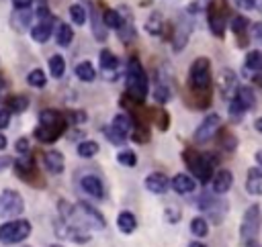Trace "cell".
Masks as SVG:
<instances>
[{
    "mask_svg": "<svg viewBox=\"0 0 262 247\" xmlns=\"http://www.w3.org/2000/svg\"><path fill=\"white\" fill-rule=\"evenodd\" d=\"M256 163L262 167V149H260V151H256Z\"/></svg>",
    "mask_w": 262,
    "mask_h": 247,
    "instance_id": "cell-58",
    "label": "cell"
},
{
    "mask_svg": "<svg viewBox=\"0 0 262 247\" xmlns=\"http://www.w3.org/2000/svg\"><path fill=\"white\" fill-rule=\"evenodd\" d=\"M188 88L194 98H201V106L209 104L211 96V61L207 57H196L188 71Z\"/></svg>",
    "mask_w": 262,
    "mask_h": 247,
    "instance_id": "cell-1",
    "label": "cell"
},
{
    "mask_svg": "<svg viewBox=\"0 0 262 247\" xmlns=\"http://www.w3.org/2000/svg\"><path fill=\"white\" fill-rule=\"evenodd\" d=\"M223 8H221V4H217V2H209V6H207V20H209V29H211V33L215 35V37H223V33H225V18H223Z\"/></svg>",
    "mask_w": 262,
    "mask_h": 247,
    "instance_id": "cell-12",
    "label": "cell"
},
{
    "mask_svg": "<svg viewBox=\"0 0 262 247\" xmlns=\"http://www.w3.org/2000/svg\"><path fill=\"white\" fill-rule=\"evenodd\" d=\"M246 190L252 196H262V167H250L248 169Z\"/></svg>",
    "mask_w": 262,
    "mask_h": 247,
    "instance_id": "cell-22",
    "label": "cell"
},
{
    "mask_svg": "<svg viewBox=\"0 0 262 247\" xmlns=\"http://www.w3.org/2000/svg\"><path fill=\"white\" fill-rule=\"evenodd\" d=\"M131 139H133L135 143H147V141H149V131H147V127H145V125H141V127H135V125H133Z\"/></svg>",
    "mask_w": 262,
    "mask_h": 247,
    "instance_id": "cell-44",
    "label": "cell"
},
{
    "mask_svg": "<svg viewBox=\"0 0 262 247\" xmlns=\"http://www.w3.org/2000/svg\"><path fill=\"white\" fill-rule=\"evenodd\" d=\"M117 159H119V163L125 165V167H135V163H137V155H135L131 149H121L119 155H117Z\"/></svg>",
    "mask_w": 262,
    "mask_h": 247,
    "instance_id": "cell-41",
    "label": "cell"
},
{
    "mask_svg": "<svg viewBox=\"0 0 262 247\" xmlns=\"http://www.w3.org/2000/svg\"><path fill=\"white\" fill-rule=\"evenodd\" d=\"M72 39H74L72 27L66 24V22H59V24L55 27V41H57V45H59V47H68V45L72 43Z\"/></svg>",
    "mask_w": 262,
    "mask_h": 247,
    "instance_id": "cell-27",
    "label": "cell"
},
{
    "mask_svg": "<svg viewBox=\"0 0 262 247\" xmlns=\"http://www.w3.org/2000/svg\"><path fill=\"white\" fill-rule=\"evenodd\" d=\"M172 76L170 71L166 69V65L158 71V80H156V90H154V98L156 102L160 104H166L170 98H172Z\"/></svg>",
    "mask_w": 262,
    "mask_h": 247,
    "instance_id": "cell-11",
    "label": "cell"
},
{
    "mask_svg": "<svg viewBox=\"0 0 262 247\" xmlns=\"http://www.w3.org/2000/svg\"><path fill=\"white\" fill-rule=\"evenodd\" d=\"M25 202L16 190H2L0 192V218H16L23 214Z\"/></svg>",
    "mask_w": 262,
    "mask_h": 247,
    "instance_id": "cell-7",
    "label": "cell"
},
{
    "mask_svg": "<svg viewBox=\"0 0 262 247\" xmlns=\"http://www.w3.org/2000/svg\"><path fill=\"white\" fill-rule=\"evenodd\" d=\"M102 22H104L106 29H119V24H121V14H119V10H113V8L104 10V12H102Z\"/></svg>",
    "mask_w": 262,
    "mask_h": 247,
    "instance_id": "cell-35",
    "label": "cell"
},
{
    "mask_svg": "<svg viewBox=\"0 0 262 247\" xmlns=\"http://www.w3.org/2000/svg\"><path fill=\"white\" fill-rule=\"evenodd\" d=\"M260 84H262V78H260Z\"/></svg>",
    "mask_w": 262,
    "mask_h": 247,
    "instance_id": "cell-61",
    "label": "cell"
},
{
    "mask_svg": "<svg viewBox=\"0 0 262 247\" xmlns=\"http://www.w3.org/2000/svg\"><path fill=\"white\" fill-rule=\"evenodd\" d=\"M166 2H170V4H174V2H178V0H166Z\"/></svg>",
    "mask_w": 262,
    "mask_h": 247,
    "instance_id": "cell-59",
    "label": "cell"
},
{
    "mask_svg": "<svg viewBox=\"0 0 262 247\" xmlns=\"http://www.w3.org/2000/svg\"><path fill=\"white\" fill-rule=\"evenodd\" d=\"M90 29H92V35H94V39L96 41H104L106 39V27H104V22H102V14L98 12V8L96 6H92V18H90Z\"/></svg>",
    "mask_w": 262,
    "mask_h": 247,
    "instance_id": "cell-25",
    "label": "cell"
},
{
    "mask_svg": "<svg viewBox=\"0 0 262 247\" xmlns=\"http://www.w3.org/2000/svg\"><path fill=\"white\" fill-rule=\"evenodd\" d=\"M100 71L106 80H115L117 71H119V59L115 57V53H111L108 49L100 51Z\"/></svg>",
    "mask_w": 262,
    "mask_h": 247,
    "instance_id": "cell-17",
    "label": "cell"
},
{
    "mask_svg": "<svg viewBox=\"0 0 262 247\" xmlns=\"http://www.w3.org/2000/svg\"><path fill=\"white\" fill-rule=\"evenodd\" d=\"M244 65H246L248 71H254V73L260 71L262 69V53L260 51H248Z\"/></svg>",
    "mask_w": 262,
    "mask_h": 247,
    "instance_id": "cell-32",
    "label": "cell"
},
{
    "mask_svg": "<svg viewBox=\"0 0 262 247\" xmlns=\"http://www.w3.org/2000/svg\"><path fill=\"white\" fill-rule=\"evenodd\" d=\"M74 71H76V76H78L82 82H92V80L96 78V71H94V67H92L90 61H80Z\"/></svg>",
    "mask_w": 262,
    "mask_h": 247,
    "instance_id": "cell-30",
    "label": "cell"
},
{
    "mask_svg": "<svg viewBox=\"0 0 262 247\" xmlns=\"http://www.w3.org/2000/svg\"><path fill=\"white\" fill-rule=\"evenodd\" d=\"M182 159H184L186 167L190 169L192 178H196L201 184L211 182V178H213V163H215V161H213L209 155L199 153V151H194V149H184V151H182Z\"/></svg>",
    "mask_w": 262,
    "mask_h": 247,
    "instance_id": "cell-3",
    "label": "cell"
},
{
    "mask_svg": "<svg viewBox=\"0 0 262 247\" xmlns=\"http://www.w3.org/2000/svg\"><path fill=\"white\" fill-rule=\"evenodd\" d=\"M125 86H127V98L141 104L147 96V90H149V82H147V76H145V69L141 65V61L133 55L129 57L127 65H125Z\"/></svg>",
    "mask_w": 262,
    "mask_h": 247,
    "instance_id": "cell-2",
    "label": "cell"
},
{
    "mask_svg": "<svg viewBox=\"0 0 262 247\" xmlns=\"http://www.w3.org/2000/svg\"><path fill=\"white\" fill-rule=\"evenodd\" d=\"M170 186H172V190H174L176 194H190V192H194L196 182H194L190 176H186V174H176V176L172 178Z\"/></svg>",
    "mask_w": 262,
    "mask_h": 247,
    "instance_id": "cell-23",
    "label": "cell"
},
{
    "mask_svg": "<svg viewBox=\"0 0 262 247\" xmlns=\"http://www.w3.org/2000/svg\"><path fill=\"white\" fill-rule=\"evenodd\" d=\"M51 247H61V245H51Z\"/></svg>",
    "mask_w": 262,
    "mask_h": 247,
    "instance_id": "cell-60",
    "label": "cell"
},
{
    "mask_svg": "<svg viewBox=\"0 0 262 247\" xmlns=\"http://www.w3.org/2000/svg\"><path fill=\"white\" fill-rule=\"evenodd\" d=\"M31 223L23 220V218H10L8 223L0 225V243L4 245H12V243H20L31 235Z\"/></svg>",
    "mask_w": 262,
    "mask_h": 247,
    "instance_id": "cell-5",
    "label": "cell"
},
{
    "mask_svg": "<svg viewBox=\"0 0 262 247\" xmlns=\"http://www.w3.org/2000/svg\"><path fill=\"white\" fill-rule=\"evenodd\" d=\"M188 247H207L205 243H201V241H190L188 243Z\"/></svg>",
    "mask_w": 262,
    "mask_h": 247,
    "instance_id": "cell-57",
    "label": "cell"
},
{
    "mask_svg": "<svg viewBox=\"0 0 262 247\" xmlns=\"http://www.w3.org/2000/svg\"><path fill=\"white\" fill-rule=\"evenodd\" d=\"M6 145H8V141H6V137H4L2 133H0V149H4Z\"/></svg>",
    "mask_w": 262,
    "mask_h": 247,
    "instance_id": "cell-56",
    "label": "cell"
},
{
    "mask_svg": "<svg viewBox=\"0 0 262 247\" xmlns=\"http://www.w3.org/2000/svg\"><path fill=\"white\" fill-rule=\"evenodd\" d=\"M119 14H121V24H119V37L123 43H129L135 39V27H133V14L127 6H121L119 8Z\"/></svg>",
    "mask_w": 262,
    "mask_h": 247,
    "instance_id": "cell-13",
    "label": "cell"
},
{
    "mask_svg": "<svg viewBox=\"0 0 262 247\" xmlns=\"http://www.w3.org/2000/svg\"><path fill=\"white\" fill-rule=\"evenodd\" d=\"M260 225H262V210H260V206L258 204L248 206V210L244 212V218H242V227H239L242 241L256 239L258 233H260Z\"/></svg>",
    "mask_w": 262,
    "mask_h": 247,
    "instance_id": "cell-6",
    "label": "cell"
},
{
    "mask_svg": "<svg viewBox=\"0 0 262 247\" xmlns=\"http://www.w3.org/2000/svg\"><path fill=\"white\" fill-rule=\"evenodd\" d=\"M164 216H166V220H168V223H178V220H180V210H178V208L168 206V208L164 210Z\"/></svg>",
    "mask_w": 262,
    "mask_h": 247,
    "instance_id": "cell-48",
    "label": "cell"
},
{
    "mask_svg": "<svg viewBox=\"0 0 262 247\" xmlns=\"http://www.w3.org/2000/svg\"><path fill=\"white\" fill-rule=\"evenodd\" d=\"M219 143H221V147H223L225 151H233V149H235V145H237L235 137H233L231 133H227V131H223V133H221V139H219Z\"/></svg>",
    "mask_w": 262,
    "mask_h": 247,
    "instance_id": "cell-45",
    "label": "cell"
},
{
    "mask_svg": "<svg viewBox=\"0 0 262 247\" xmlns=\"http://www.w3.org/2000/svg\"><path fill=\"white\" fill-rule=\"evenodd\" d=\"M10 122V110L8 108H0V129H6Z\"/></svg>",
    "mask_w": 262,
    "mask_h": 247,
    "instance_id": "cell-49",
    "label": "cell"
},
{
    "mask_svg": "<svg viewBox=\"0 0 262 247\" xmlns=\"http://www.w3.org/2000/svg\"><path fill=\"white\" fill-rule=\"evenodd\" d=\"M113 127L119 129L123 135H129L133 131V116L129 112H121V114H117L113 118Z\"/></svg>",
    "mask_w": 262,
    "mask_h": 247,
    "instance_id": "cell-28",
    "label": "cell"
},
{
    "mask_svg": "<svg viewBox=\"0 0 262 247\" xmlns=\"http://www.w3.org/2000/svg\"><path fill=\"white\" fill-rule=\"evenodd\" d=\"M145 188L151 192V194H164L168 188H170V180L166 174L162 171H151L147 178H145Z\"/></svg>",
    "mask_w": 262,
    "mask_h": 247,
    "instance_id": "cell-19",
    "label": "cell"
},
{
    "mask_svg": "<svg viewBox=\"0 0 262 247\" xmlns=\"http://www.w3.org/2000/svg\"><path fill=\"white\" fill-rule=\"evenodd\" d=\"M248 24H250V20H248L246 16H233V18H231V31H233L237 37H239V35H246Z\"/></svg>",
    "mask_w": 262,
    "mask_h": 247,
    "instance_id": "cell-43",
    "label": "cell"
},
{
    "mask_svg": "<svg viewBox=\"0 0 262 247\" xmlns=\"http://www.w3.org/2000/svg\"><path fill=\"white\" fill-rule=\"evenodd\" d=\"M27 106H29V98H27V96H20V94L10 96V98L6 100V108H8L10 112H23V110H27Z\"/></svg>",
    "mask_w": 262,
    "mask_h": 247,
    "instance_id": "cell-31",
    "label": "cell"
},
{
    "mask_svg": "<svg viewBox=\"0 0 262 247\" xmlns=\"http://www.w3.org/2000/svg\"><path fill=\"white\" fill-rule=\"evenodd\" d=\"M80 186H82V190H84L86 194H90L92 198H96V200L104 198V186H102V180H100L98 176L86 174L84 178H80Z\"/></svg>",
    "mask_w": 262,
    "mask_h": 247,
    "instance_id": "cell-15",
    "label": "cell"
},
{
    "mask_svg": "<svg viewBox=\"0 0 262 247\" xmlns=\"http://www.w3.org/2000/svg\"><path fill=\"white\" fill-rule=\"evenodd\" d=\"M66 131V125H43L39 122V127L35 129V139L41 143H53L57 141Z\"/></svg>",
    "mask_w": 262,
    "mask_h": 247,
    "instance_id": "cell-14",
    "label": "cell"
},
{
    "mask_svg": "<svg viewBox=\"0 0 262 247\" xmlns=\"http://www.w3.org/2000/svg\"><path fill=\"white\" fill-rule=\"evenodd\" d=\"M235 2V6H239L242 10H252V8H256V2L258 0H233Z\"/></svg>",
    "mask_w": 262,
    "mask_h": 247,
    "instance_id": "cell-50",
    "label": "cell"
},
{
    "mask_svg": "<svg viewBox=\"0 0 262 247\" xmlns=\"http://www.w3.org/2000/svg\"><path fill=\"white\" fill-rule=\"evenodd\" d=\"M211 182H213V192L215 194H225L233 184V176H231L229 169H219L217 174H213Z\"/></svg>",
    "mask_w": 262,
    "mask_h": 247,
    "instance_id": "cell-21",
    "label": "cell"
},
{
    "mask_svg": "<svg viewBox=\"0 0 262 247\" xmlns=\"http://www.w3.org/2000/svg\"><path fill=\"white\" fill-rule=\"evenodd\" d=\"M104 137L113 143V145H123L125 143V139H127V135H123L119 129H115L113 125H108V127H104Z\"/></svg>",
    "mask_w": 262,
    "mask_h": 247,
    "instance_id": "cell-38",
    "label": "cell"
},
{
    "mask_svg": "<svg viewBox=\"0 0 262 247\" xmlns=\"http://www.w3.org/2000/svg\"><path fill=\"white\" fill-rule=\"evenodd\" d=\"M168 112L166 110H156V125H158V129L160 131H166L168 129Z\"/></svg>",
    "mask_w": 262,
    "mask_h": 247,
    "instance_id": "cell-46",
    "label": "cell"
},
{
    "mask_svg": "<svg viewBox=\"0 0 262 247\" xmlns=\"http://www.w3.org/2000/svg\"><path fill=\"white\" fill-rule=\"evenodd\" d=\"M27 82H29L33 88H43V86L47 84V76L43 73V69H33V71H29Z\"/></svg>",
    "mask_w": 262,
    "mask_h": 247,
    "instance_id": "cell-40",
    "label": "cell"
},
{
    "mask_svg": "<svg viewBox=\"0 0 262 247\" xmlns=\"http://www.w3.org/2000/svg\"><path fill=\"white\" fill-rule=\"evenodd\" d=\"M43 165L47 167L49 174H61L66 163H63V155L59 151H47L43 155Z\"/></svg>",
    "mask_w": 262,
    "mask_h": 247,
    "instance_id": "cell-24",
    "label": "cell"
},
{
    "mask_svg": "<svg viewBox=\"0 0 262 247\" xmlns=\"http://www.w3.org/2000/svg\"><path fill=\"white\" fill-rule=\"evenodd\" d=\"M33 18H35V12H33L31 6H29V8H16V12H14L12 18H10V24H12L14 31L23 33V31H27V27L31 24Z\"/></svg>",
    "mask_w": 262,
    "mask_h": 247,
    "instance_id": "cell-20",
    "label": "cell"
},
{
    "mask_svg": "<svg viewBox=\"0 0 262 247\" xmlns=\"http://www.w3.org/2000/svg\"><path fill=\"white\" fill-rule=\"evenodd\" d=\"M70 118H72L74 122H84V120H86V114H84L82 110H78V112H70Z\"/></svg>",
    "mask_w": 262,
    "mask_h": 247,
    "instance_id": "cell-51",
    "label": "cell"
},
{
    "mask_svg": "<svg viewBox=\"0 0 262 247\" xmlns=\"http://www.w3.org/2000/svg\"><path fill=\"white\" fill-rule=\"evenodd\" d=\"M145 31L149 35H160L162 33V14L160 12H151L149 18L145 20Z\"/></svg>",
    "mask_w": 262,
    "mask_h": 247,
    "instance_id": "cell-34",
    "label": "cell"
},
{
    "mask_svg": "<svg viewBox=\"0 0 262 247\" xmlns=\"http://www.w3.org/2000/svg\"><path fill=\"white\" fill-rule=\"evenodd\" d=\"M49 71H51L53 78L59 80L63 76V71H66V59L61 55H51L49 57Z\"/></svg>",
    "mask_w": 262,
    "mask_h": 247,
    "instance_id": "cell-33",
    "label": "cell"
},
{
    "mask_svg": "<svg viewBox=\"0 0 262 247\" xmlns=\"http://www.w3.org/2000/svg\"><path fill=\"white\" fill-rule=\"evenodd\" d=\"M70 16H72V20L76 24H84L86 22V10H84V6L82 4H72L70 6Z\"/></svg>",
    "mask_w": 262,
    "mask_h": 247,
    "instance_id": "cell-42",
    "label": "cell"
},
{
    "mask_svg": "<svg viewBox=\"0 0 262 247\" xmlns=\"http://www.w3.org/2000/svg\"><path fill=\"white\" fill-rule=\"evenodd\" d=\"M190 31H192V16L188 12H180L178 18H176L174 37H172V49L174 51H182L186 47L188 37H190Z\"/></svg>",
    "mask_w": 262,
    "mask_h": 247,
    "instance_id": "cell-9",
    "label": "cell"
},
{
    "mask_svg": "<svg viewBox=\"0 0 262 247\" xmlns=\"http://www.w3.org/2000/svg\"><path fill=\"white\" fill-rule=\"evenodd\" d=\"M219 88H221V94L225 96V98H233V94H235V90L239 88L237 86V76L231 71V69H221V73H219Z\"/></svg>",
    "mask_w": 262,
    "mask_h": 247,
    "instance_id": "cell-18",
    "label": "cell"
},
{
    "mask_svg": "<svg viewBox=\"0 0 262 247\" xmlns=\"http://www.w3.org/2000/svg\"><path fill=\"white\" fill-rule=\"evenodd\" d=\"M98 153V143L96 141H82L78 145V155L80 157H94Z\"/></svg>",
    "mask_w": 262,
    "mask_h": 247,
    "instance_id": "cell-39",
    "label": "cell"
},
{
    "mask_svg": "<svg viewBox=\"0 0 262 247\" xmlns=\"http://www.w3.org/2000/svg\"><path fill=\"white\" fill-rule=\"evenodd\" d=\"M117 227H119L121 233L131 235V233L137 229V218H135V214L129 212V210H121L119 216H117Z\"/></svg>",
    "mask_w": 262,
    "mask_h": 247,
    "instance_id": "cell-26",
    "label": "cell"
},
{
    "mask_svg": "<svg viewBox=\"0 0 262 247\" xmlns=\"http://www.w3.org/2000/svg\"><path fill=\"white\" fill-rule=\"evenodd\" d=\"M14 8H29L31 6V0H12Z\"/></svg>",
    "mask_w": 262,
    "mask_h": 247,
    "instance_id": "cell-53",
    "label": "cell"
},
{
    "mask_svg": "<svg viewBox=\"0 0 262 247\" xmlns=\"http://www.w3.org/2000/svg\"><path fill=\"white\" fill-rule=\"evenodd\" d=\"M190 233H192L194 237H205V235L209 233V225H207V218H203V216H196V218H192V220H190Z\"/></svg>",
    "mask_w": 262,
    "mask_h": 247,
    "instance_id": "cell-37",
    "label": "cell"
},
{
    "mask_svg": "<svg viewBox=\"0 0 262 247\" xmlns=\"http://www.w3.org/2000/svg\"><path fill=\"white\" fill-rule=\"evenodd\" d=\"M254 127H256V131H258V133L262 135V116H260V118H258V120L254 122Z\"/></svg>",
    "mask_w": 262,
    "mask_h": 247,
    "instance_id": "cell-55",
    "label": "cell"
},
{
    "mask_svg": "<svg viewBox=\"0 0 262 247\" xmlns=\"http://www.w3.org/2000/svg\"><path fill=\"white\" fill-rule=\"evenodd\" d=\"M233 98L235 100H239L248 110L256 104V96H254V92H252V88H248V86H239L237 90H235V94H233Z\"/></svg>",
    "mask_w": 262,
    "mask_h": 247,
    "instance_id": "cell-29",
    "label": "cell"
},
{
    "mask_svg": "<svg viewBox=\"0 0 262 247\" xmlns=\"http://www.w3.org/2000/svg\"><path fill=\"white\" fill-rule=\"evenodd\" d=\"M12 161H14L12 157H6V155H4V157H0V171H2V169H6V167H10V165H12Z\"/></svg>",
    "mask_w": 262,
    "mask_h": 247,
    "instance_id": "cell-52",
    "label": "cell"
},
{
    "mask_svg": "<svg viewBox=\"0 0 262 247\" xmlns=\"http://www.w3.org/2000/svg\"><path fill=\"white\" fill-rule=\"evenodd\" d=\"M246 106L239 102V100H235V98H231V102H229V118L233 120V122H239L242 118H244V114H246Z\"/></svg>",
    "mask_w": 262,
    "mask_h": 247,
    "instance_id": "cell-36",
    "label": "cell"
},
{
    "mask_svg": "<svg viewBox=\"0 0 262 247\" xmlns=\"http://www.w3.org/2000/svg\"><path fill=\"white\" fill-rule=\"evenodd\" d=\"M196 204H199V210L203 214H207V218L211 223H221L225 218V214H227V208H229V204H227L225 198H219V196H215L211 192L201 194V198H199Z\"/></svg>",
    "mask_w": 262,
    "mask_h": 247,
    "instance_id": "cell-4",
    "label": "cell"
},
{
    "mask_svg": "<svg viewBox=\"0 0 262 247\" xmlns=\"http://www.w3.org/2000/svg\"><path fill=\"white\" fill-rule=\"evenodd\" d=\"M12 169L18 176V180H23L25 184L31 186H45L43 180H39V169L35 165V161L31 157H23V159H14L12 161Z\"/></svg>",
    "mask_w": 262,
    "mask_h": 247,
    "instance_id": "cell-8",
    "label": "cell"
},
{
    "mask_svg": "<svg viewBox=\"0 0 262 247\" xmlns=\"http://www.w3.org/2000/svg\"><path fill=\"white\" fill-rule=\"evenodd\" d=\"M244 243H246V247H262L256 239H248V241H244Z\"/></svg>",
    "mask_w": 262,
    "mask_h": 247,
    "instance_id": "cell-54",
    "label": "cell"
},
{
    "mask_svg": "<svg viewBox=\"0 0 262 247\" xmlns=\"http://www.w3.org/2000/svg\"><path fill=\"white\" fill-rule=\"evenodd\" d=\"M219 129H221L219 114H207L203 118V122L196 127V131H194V141L196 143H207L209 139L215 137V133H219Z\"/></svg>",
    "mask_w": 262,
    "mask_h": 247,
    "instance_id": "cell-10",
    "label": "cell"
},
{
    "mask_svg": "<svg viewBox=\"0 0 262 247\" xmlns=\"http://www.w3.org/2000/svg\"><path fill=\"white\" fill-rule=\"evenodd\" d=\"M51 31H53V16L47 14V16H43V18H39V22L31 29V37H33V41H37V43H45V41L51 37Z\"/></svg>",
    "mask_w": 262,
    "mask_h": 247,
    "instance_id": "cell-16",
    "label": "cell"
},
{
    "mask_svg": "<svg viewBox=\"0 0 262 247\" xmlns=\"http://www.w3.org/2000/svg\"><path fill=\"white\" fill-rule=\"evenodd\" d=\"M14 149H16L18 153H23V155H27V153L31 151V145H29V139H27V137H20V139H16V143H14Z\"/></svg>",
    "mask_w": 262,
    "mask_h": 247,
    "instance_id": "cell-47",
    "label": "cell"
}]
</instances>
